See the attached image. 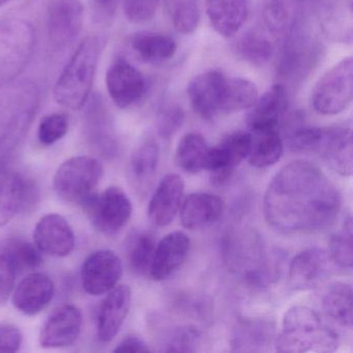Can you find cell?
<instances>
[{
	"mask_svg": "<svg viewBox=\"0 0 353 353\" xmlns=\"http://www.w3.org/2000/svg\"><path fill=\"white\" fill-rule=\"evenodd\" d=\"M342 206L340 192L325 173L309 161L283 167L263 199L268 226L282 234H307L332 226Z\"/></svg>",
	"mask_w": 353,
	"mask_h": 353,
	"instance_id": "6da1fadb",
	"label": "cell"
},
{
	"mask_svg": "<svg viewBox=\"0 0 353 353\" xmlns=\"http://www.w3.org/2000/svg\"><path fill=\"white\" fill-rule=\"evenodd\" d=\"M338 345V332L305 305H294L285 313L282 330L274 342L276 351L281 353L332 352Z\"/></svg>",
	"mask_w": 353,
	"mask_h": 353,
	"instance_id": "7a4b0ae2",
	"label": "cell"
},
{
	"mask_svg": "<svg viewBox=\"0 0 353 353\" xmlns=\"http://www.w3.org/2000/svg\"><path fill=\"white\" fill-rule=\"evenodd\" d=\"M100 37L84 39L61 72L54 88V99L61 106L79 110L88 102L102 53Z\"/></svg>",
	"mask_w": 353,
	"mask_h": 353,
	"instance_id": "3957f363",
	"label": "cell"
},
{
	"mask_svg": "<svg viewBox=\"0 0 353 353\" xmlns=\"http://www.w3.org/2000/svg\"><path fill=\"white\" fill-rule=\"evenodd\" d=\"M293 152L321 156L326 164L342 176H351L353 170L352 132L350 128H303L289 138Z\"/></svg>",
	"mask_w": 353,
	"mask_h": 353,
	"instance_id": "277c9868",
	"label": "cell"
},
{
	"mask_svg": "<svg viewBox=\"0 0 353 353\" xmlns=\"http://www.w3.org/2000/svg\"><path fill=\"white\" fill-rule=\"evenodd\" d=\"M38 105V88L32 82L0 88V148L15 143L26 133Z\"/></svg>",
	"mask_w": 353,
	"mask_h": 353,
	"instance_id": "5b68a950",
	"label": "cell"
},
{
	"mask_svg": "<svg viewBox=\"0 0 353 353\" xmlns=\"http://www.w3.org/2000/svg\"><path fill=\"white\" fill-rule=\"evenodd\" d=\"M32 24L20 18L0 20V88L12 83L26 70L34 54Z\"/></svg>",
	"mask_w": 353,
	"mask_h": 353,
	"instance_id": "8992f818",
	"label": "cell"
},
{
	"mask_svg": "<svg viewBox=\"0 0 353 353\" xmlns=\"http://www.w3.org/2000/svg\"><path fill=\"white\" fill-rule=\"evenodd\" d=\"M104 174L98 159L90 156L73 157L63 162L53 179V188L63 201L85 204L94 195Z\"/></svg>",
	"mask_w": 353,
	"mask_h": 353,
	"instance_id": "52a82bcc",
	"label": "cell"
},
{
	"mask_svg": "<svg viewBox=\"0 0 353 353\" xmlns=\"http://www.w3.org/2000/svg\"><path fill=\"white\" fill-rule=\"evenodd\" d=\"M353 99V61L346 57L330 68L312 92V105L322 115H336L348 108Z\"/></svg>",
	"mask_w": 353,
	"mask_h": 353,
	"instance_id": "ba28073f",
	"label": "cell"
},
{
	"mask_svg": "<svg viewBox=\"0 0 353 353\" xmlns=\"http://www.w3.org/2000/svg\"><path fill=\"white\" fill-rule=\"evenodd\" d=\"M84 206L94 228L108 236L121 232L133 212L131 199L119 187L108 188L99 195L94 194Z\"/></svg>",
	"mask_w": 353,
	"mask_h": 353,
	"instance_id": "9c48e42d",
	"label": "cell"
},
{
	"mask_svg": "<svg viewBox=\"0 0 353 353\" xmlns=\"http://www.w3.org/2000/svg\"><path fill=\"white\" fill-rule=\"evenodd\" d=\"M250 142V132H233L220 143L210 148L205 170L210 173L214 185H223L230 181L235 168L247 159Z\"/></svg>",
	"mask_w": 353,
	"mask_h": 353,
	"instance_id": "30bf717a",
	"label": "cell"
},
{
	"mask_svg": "<svg viewBox=\"0 0 353 353\" xmlns=\"http://www.w3.org/2000/svg\"><path fill=\"white\" fill-rule=\"evenodd\" d=\"M123 274V262L111 250L92 252L82 264L81 283L90 295L106 294L119 285Z\"/></svg>",
	"mask_w": 353,
	"mask_h": 353,
	"instance_id": "8fae6325",
	"label": "cell"
},
{
	"mask_svg": "<svg viewBox=\"0 0 353 353\" xmlns=\"http://www.w3.org/2000/svg\"><path fill=\"white\" fill-rule=\"evenodd\" d=\"M38 188L19 173L0 175V227L9 224L17 214L30 212L38 204Z\"/></svg>",
	"mask_w": 353,
	"mask_h": 353,
	"instance_id": "7c38bea8",
	"label": "cell"
},
{
	"mask_svg": "<svg viewBox=\"0 0 353 353\" xmlns=\"http://www.w3.org/2000/svg\"><path fill=\"white\" fill-rule=\"evenodd\" d=\"M83 20L80 0H52L48 9V38L53 48L70 46L79 36Z\"/></svg>",
	"mask_w": 353,
	"mask_h": 353,
	"instance_id": "4fadbf2b",
	"label": "cell"
},
{
	"mask_svg": "<svg viewBox=\"0 0 353 353\" xmlns=\"http://www.w3.org/2000/svg\"><path fill=\"white\" fill-rule=\"evenodd\" d=\"M83 325L81 310L74 305H63L55 309L41 328L39 342L43 348H65L79 338Z\"/></svg>",
	"mask_w": 353,
	"mask_h": 353,
	"instance_id": "5bb4252c",
	"label": "cell"
},
{
	"mask_svg": "<svg viewBox=\"0 0 353 353\" xmlns=\"http://www.w3.org/2000/svg\"><path fill=\"white\" fill-rule=\"evenodd\" d=\"M227 77L219 71H208L196 76L188 86V97L198 117L212 121L221 114Z\"/></svg>",
	"mask_w": 353,
	"mask_h": 353,
	"instance_id": "9a60e30c",
	"label": "cell"
},
{
	"mask_svg": "<svg viewBox=\"0 0 353 353\" xmlns=\"http://www.w3.org/2000/svg\"><path fill=\"white\" fill-rule=\"evenodd\" d=\"M34 241L42 254L57 258L67 257L76 245L73 228L63 216L57 214L41 218L34 228Z\"/></svg>",
	"mask_w": 353,
	"mask_h": 353,
	"instance_id": "2e32d148",
	"label": "cell"
},
{
	"mask_svg": "<svg viewBox=\"0 0 353 353\" xmlns=\"http://www.w3.org/2000/svg\"><path fill=\"white\" fill-rule=\"evenodd\" d=\"M145 85L143 75L125 59L114 61L107 71V90L119 108H128L138 102L145 92Z\"/></svg>",
	"mask_w": 353,
	"mask_h": 353,
	"instance_id": "e0dca14e",
	"label": "cell"
},
{
	"mask_svg": "<svg viewBox=\"0 0 353 353\" xmlns=\"http://www.w3.org/2000/svg\"><path fill=\"white\" fill-rule=\"evenodd\" d=\"M97 314V336L109 343L121 332L131 307L132 291L128 285H117L106 293Z\"/></svg>",
	"mask_w": 353,
	"mask_h": 353,
	"instance_id": "ac0fdd59",
	"label": "cell"
},
{
	"mask_svg": "<svg viewBox=\"0 0 353 353\" xmlns=\"http://www.w3.org/2000/svg\"><path fill=\"white\" fill-rule=\"evenodd\" d=\"M330 262V254L319 248L299 252L289 265V284L294 290L316 288L327 276Z\"/></svg>",
	"mask_w": 353,
	"mask_h": 353,
	"instance_id": "d6986e66",
	"label": "cell"
},
{
	"mask_svg": "<svg viewBox=\"0 0 353 353\" xmlns=\"http://www.w3.org/2000/svg\"><path fill=\"white\" fill-rule=\"evenodd\" d=\"M54 294V283L50 276L30 272L14 288L12 303L24 315L34 316L48 307Z\"/></svg>",
	"mask_w": 353,
	"mask_h": 353,
	"instance_id": "ffe728a7",
	"label": "cell"
},
{
	"mask_svg": "<svg viewBox=\"0 0 353 353\" xmlns=\"http://www.w3.org/2000/svg\"><path fill=\"white\" fill-rule=\"evenodd\" d=\"M191 251V241L185 233L174 231L157 243L150 276L157 282L167 280L185 263Z\"/></svg>",
	"mask_w": 353,
	"mask_h": 353,
	"instance_id": "44dd1931",
	"label": "cell"
},
{
	"mask_svg": "<svg viewBox=\"0 0 353 353\" xmlns=\"http://www.w3.org/2000/svg\"><path fill=\"white\" fill-rule=\"evenodd\" d=\"M185 183L179 174H168L160 181L150 204L148 218L157 227L168 226L181 210Z\"/></svg>",
	"mask_w": 353,
	"mask_h": 353,
	"instance_id": "7402d4cb",
	"label": "cell"
},
{
	"mask_svg": "<svg viewBox=\"0 0 353 353\" xmlns=\"http://www.w3.org/2000/svg\"><path fill=\"white\" fill-rule=\"evenodd\" d=\"M276 328L261 318H239L231 334V347L237 352L268 351L276 342Z\"/></svg>",
	"mask_w": 353,
	"mask_h": 353,
	"instance_id": "603a6c76",
	"label": "cell"
},
{
	"mask_svg": "<svg viewBox=\"0 0 353 353\" xmlns=\"http://www.w3.org/2000/svg\"><path fill=\"white\" fill-rule=\"evenodd\" d=\"M287 110V97L282 85H274L257 99L247 115L250 131H278Z\"/></svg>",
	"mask_w": 353,
	"mask_h": 353,
	"instance_id": "cb8c5ba5",
	"label": "cell"
},
{
	"mask_svg": "<svg viewBox=\"0 0 353 353\" xmlns=\"http://www.w3.org/2000/svg\"><path fill=\"white\" fill-rule=\"evenodd\" d=\"M181 221L190 230L205 228L214 224L224 212V202L212 193H193L181 202Z\"/></svg>",
	"mask_w": 353,
	"mask_h": 353,
	"instance_id": "d4e9b609",
	"label": "cell"
},
{
	"mask_svg": "<svg viewBox=\"0 0 353 353\" xmlns=\"http://www.w3.org/2000/svg\"><path fill=\"white\" fill-rule=\"evenodd\" d=\"M206 15L220 36L233 38L239 34L249 14L248 0H206Z\"/></svg>",
	"mask_w": 353,
	"mask_h": 353,
	"instance_id": "484cf974",
	"label": "cell"
},
{
	"mask_svg": "<svg viewBox=\"0 0 353 353\" xmlns=\"http://www.w3.org/2000/svg\"><path fill=\"white\" fill-rule=\"evenodd\" d=\"M248 161L256 168H268L282 158L284 143L279 131H250Z\"/></svg>",
	"mask_w": 353,
	"mask_h": 353,
	"instance_id": "4316f807",
	"label": "cell"
},
{
	"mask_svg": "<svg viewBox=\"0 0 353 353\" xmlns=\"http://www.w3.org/2000/svg\"><path fill=\"white\" fill-rule=\"evenodd\" d=\"M132 49L136 54L150 63H159L168 61L176 52V43L166 34L143 32L132 38Z\"/></svg>",
	"mask_w": 353,
	"mask_h": 353,
	"instance_id": "83f0119b",
	"label": "cell"
},
{
	"mask_svg": "<svg viewBox=\"0 0 353 353\" xmlns=\"http://www.w3.org/2000/svg\"><path fill=\"white\" fill-rule=\"evenodd\" d=\"M322 307L328 318L342 327L352 326V288L348 283L336 282L326 290Z\"/></svg>",
	"mask_w": 353,
	"mask_h": 353,
	"instance_id": "f1b7e54d",
	"label": "cell"
},
{
	"mask_svg": "<svg viewBox=\"0 0 353 353\" xmlns=\"http://www.w3.org/2000/svg\"><path fill=\"white\" fill-rule=\"evenodd\" d=\"M208 146L205 138L198 133H189L179 141L175 152L177 165L185 172L196 174L205 170Z\"/></svg>",
	"mask_w": 353,
	"mask_h": 353,
	"instance_id": "f546056e",
	"label": "cell"
},
{
	"mask_svg": "<svg viewBox=\"0 0 353 353\" xmlns=\"http://www.w3.org/2000/svg\"><path fill=\"white\" fill-rule=\"evenodd\" d=\"M259 98L255 83L245 78H227L223 94L221 114H231L248 110Z\"/></svg>",
	"mask_w": 353,
	"mask_h": 353,
	"instance_id": "4dcf8cb0",
	"label": "cell"
},
{
	"mask_svg": "<svg viewBox=\"0 0 353 353\" xmlns=\"http://www.w3.org/2000/svg\"><path fill=\"white\" fill-rule=\"evenodd\" d=\"M157 243L154 235L145 231L134 232L128 239L127 259L130 268L139 276L150 274Z\"/></svg>",
	"mask_w": 353,
	"mask_h": 353,
	"instance_id": "1f68e13d",
	"label": "cell"
},
{
	"mask_svg": "<svg viewBox=\"0 0 353 353\" xmlns=\"http://www.w3.org/2000/svg\"><path fill=\"white\" fill-rule=\"evenodd\" d=\"M160 150L154 140H145L136 148L130 162V171L138 185L143 187L148 185L154 179L158 168Z\"/></svg>",
	"mask_w": 353,
	"mask_h": 353,
	"instance_id": "d6a6232c",
	"label": "cell"
},
{
	"mask_svg": "<svg viewBox=\"0 0 353 353\" xmlns=\"http://www.w3.org/2000/svg\"><path fill=\"white\" fill-rule=\"evenodd\" d=\"M167 10L175 30L181 34H191L200 21L199 0H166Z\"/></svg>",
	"mask_w": 353,
	"mask_h": 353,
	"instance_id": "836d02e7",
	"label": "cell"
},
{
	"mask_svg": "<svg viewBox=\"0 0 353 353\" xmlns=\"http://www.w3.org/2000/svg\"><path fill=\"white\" fill-rule=\"evenodd\" d=\"M3 255L17 272L37 270L43 262L42 252L34 243L23 239H14L8 241Z\"/></svg>",
	"mask_w": 353,
	"mask_h": 353,
	"instance_id": "e575fe53",
	"label": "cell"
},
{
	"mask_svg": "<svg viewBox=\"0 0 353 353\" xmlns=\"http://www.w3.org/2000/svg\"><path fill=\"white\" fill-rule=\"evenodd\" d=\"M352 218H345L342 226L330 241V260L339 268L351 270L353 264Z\"/></svg>",
	"mask_w": 353,
	"mask_h": 353,
	"instance_id": "d590c367",
	"label": "cell"
},
{
	"mask_svg": "<svg viewBox=\"0 0 353 353\" xmlns=\"http://www.w3.org/2000/svg\"><path fill=\"white\" fill-rule=\"evenodd\" d=\"M237 52L241 59L251 65L262 67L272 59L274 47L264 37L257 34H248L237 44Z\"/></svg>",
	"mask_w": 353,
	"mask_h": 353,
	"instance_id": "8d00e7d4",
	"label": "cell"
},
{
	"mask_svg": "<svg viewBox=\"0 0 353 353\" xmlns=\"http://www.w3.org/2000/svg\"><path fill=\"white\" fill-rule=\"evenodd\" d=\"M69 130V121L61 113L47 115L41 121L39 125L38 137L44 145H52L67 135Z\"/></svg>",
	"mask_w": 353,
	"mask_h": 353,
	"instance_id": "74e56055",
	"label": "cell"
},
{
	"mask_svg": "<svg viewBox=\"0 0 353 353\" xmlns=\"http://www.w3.org/2000/svg\"><path fill=\"white\" fill-rule=\"evenodd\" d=\"M199 330L193 326H183L176 328L167 338L163 351L165 352H194L199 346Z\"/></svg>",
	"mask_w": 353,
	"mask_h": 353,
	"instance_id": "f35d334b",
	"label": "cell"
},
{
	"mask_svg": "<svg viewBox=\"0 0 353 353\" xmlns=\"http://www.w3.org/2000/svg\"><path fill=\"white\" fill-rule=\"evenodd\" d=\"M161 0H123L125 17L133 23H144L156 15Z\"/></svg>",
	"mask_w": 353,
	"mask_h": 353,
	"instance_id": "ab89813d",
	"label": "cell"
},
{
	"mask_svg": "<svg viewBox=\"0 0 353 353\" xmlns=\"http://www.w3.org/2000/svg\"><path fill=\"white\" fill-rule=\"evenodd\" d=\"M183 121H185V112L181 107H168L163 111L162 114L159 117V134L164 139H169L181 129Z\"/></svg>",
	"mask_w": 353,
	"mask_h": 353,
	"instance_id": "60d3db41",
	"label": "cell"
},
{
	"mask_svg": "<svg viewBox=\"0 0 353 353\" xmlns=\"http://www.w3.org/2000/svg\"><path fill=\"white\" fill-rule=\"evenodd\" d=\"M17 272L3 254H0V305L9 301L16 286Z\"/></svg>",
	"mask_w": 353,
	"mask_h": 353,
	"instance_id": "b9f144b4",
	"label": "cell"
},
{
	"mask_svg": "<svg viewBox=\"0 0 353 353\" xmlns=\"http://www.w3.org/2000/svg\"><path fill=\"white\" fill-rule=\"evenodd\" d=\"M23 334L17 326L13 324L0 325V352H17L22 345Z\"/></svg>",
	"mask_w": 353,
	"mask_h": 353,
	"instance_id": "7bdbcfd3",
	"label": "cell"
},
{
	"mask_svg": "<svg viewBox=\"0 0 353 353\" xmlns=\"http://www.w3.org/2000/svg\"><path fill=\"white\" fill-rule=\"evenodd\" d=\"M96 19L100 22L112 19L119 8V0H90Z\"/></svg>",
	"mask_w": 353,
	"mask_h": 353,
	"instance_id": "ee69618b",
	"label": "cell"
},
{
	"mask_svg": "<svg viewBox=\"0 0 353 353\" xmlns=\"http://www.w3.org/2000/svg\"><path fill=\"white\" fill-rule=\"evenodd\" d=\"M114 352H150L152 349L137 336H128L121 341L114 348Z\"/></svg>",
	"mask_w": 353,
	"mask_h": 353,
	"instance_id": "f6af8a7d",
	"label": "cell"
},
{
	"mask_svg": "<svg viewBox=\"0 0 353 353\" xmlns=\"http://www.w3.org/2000/svg\"><path fill=\"white\" fill-rule=\"evenodd\" d=\"M13 0H0V8L7 5V3H12Z\"/></svg>",
	"mask_w": 353,
	"mask_h": 353,
	"instance_id": "bcb514c9",
	"label": "cell"
}]
</instances>
